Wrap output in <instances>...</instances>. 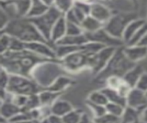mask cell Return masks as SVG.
Segmentation results:
<instances>
[{
  "instance_id": "b9f144b4",
  "label": "cell",
  "mask_w": 147,
  "mask_h": 123,
  "mask_svg": "<svg viewBox=\"0 0 147 123\" xmlns=\"http://www.w3.org/2000/svg\"><path fill=\"white\" fill-rule=\"evenodd\" d=\"M42 121L49 122V123H59V122H63V118L56 115V114L51 113L50 115L47 118H45Z\"/></svg>"
},
{
  "instance_id": "836d02e7",
  "label": "cell",
  "mask_w": 147,
  "mask_h": 123,
  "mask_svg": "<svg viewBox=\"0 0 147 123\" xmlns=\"http://www.w3.org/2000/svg\"><path fill=\"white\" fill-rule=\"evenodd\" d=\"M146 33H147V20H146L145 23L142 25L139 30L137 31V33L134 35H133V37L130 41H129V42L125 45H134V44H137L141 41V39L144 37V34Z\"/></svg>"
},
{
  "instance_id": "ab89813d",
  "label": "cell",
  "mask_w": 147,
  "mask_h": 123,
  "mask_svg": "<svg viewBox=\"0 0 147 123\" xmlns=\"http://www.w3.org/2000/svg\"><path fill=\"white\" fill-rule=\"evenodd\" d=\"M136 88L144 91V92L147 91V72H144L142 73L140 80L138 81V83L136 84Z\"/></svg>"
},
{
  "instance_id": "3957f363",
  "label": "cell",
  "mask_w": 147,
  "mask_h": 123,
  "mask_svg": "<svg viewBox=\"0 0 147 123\" xmlns=\"http://www.w3.org/2000/svg\"><path fill=\"white\" fill-rule=\"evenodd\" d=\"M135 65L136 63L131 61L124 53V45L119 46L116 49V51L113 54L112 57L110 58L108 65L105 67V69L95 76V81L103 83L111 76H117L122 78L126 74V72Z\"/></svg>"
},
{
  "instance_id": "484cf974",
  "label": "cell",
  "mask_w": 147,
  "mask_h": 123,
  "mask_svg": "<svg viewBox=\"0 0 147 123\" xmlns=\"http://www.w3.org/2000/svg\"><path fill=\"white\" fill-rule=\"evenodd\" d=\"M82 28L85 33H93L104 27V23H102L98 20H96L93 16L88 15L82 22Z\"/></svg>"
},
{
  "instance_id": "603a6c76",
  "label": "cell",
  "mask_w": 147,
  "mask_h": 123,
  "mask_svg": "<svg viewBox=\"0 0 147 123\" xmlns=\"http://www.w3.org/2000/svg\"><path fill=\"white\" fill-rule=\"evenodd\" d=\"M50 7L51 6H48L42 0H32L30 10L26 18L30 19V18H36L41 16L49 10Z\"/></svg>"
},
{
  "instance_id": "52a82bcc",
  "label": "cell",
  "mask_w": 147,
  "mask_h": 123,
  "mask_svg": "<svg viewBox=\"0 0 147 123\" xmlns=\"http://www.w3.org/2000/svg\"><path fill=\"white\" fill-rule=\"evenodd\" d=\"M6 89L12 94L25 95L39 94L42 90L32 78L17 74H10V79Z\"/></svg>"
},
{
  "instance_id": "4316f807",
  "label": "cell",
  "mask_w": 147,
  "mask_h": 123,
  "mask_svg": "<svg viewBox=\"0 0 147 123\" xmlns=\"http://www.w3.org/2000/svg\"><path fill=\"white\" fill-rule=\"evenodd\" d=\"M18 18H26L29 13L32 0H12Z\"/></svg>"
},
{
  "instance_id": "277c9868",
  "label": "cell",
  "mask_w": 147,
  "mask_h": 123,
  "mask_svg": "<svg viewBox=\"0 0 147 123\" xmlns=\"http://www.w3.org/2000/svg\"><path fill=\"white\" fill-rule=\"evenodd\" d=\"M64 70L60 59H49L38 63L33 68L31 78L43 90L48 88L58 77L63 75Z\"/></svg>"
},
{
  "instance_id": "d590c367",
  "label": "cell",
  "mask_w": 147,
  "mask_h": 123,
  "mask_svg": "<svg viewBox=\"0 0 147 123\" xmlns=\"http://www.w3.org/2000/svg\"><path fill=\"white\" fill-rule=\"evenodd\" d=\"M84 33H85V31H84V30H83L81 25L67 21L66 34H68V35H78V34H82Z\"/></svg>"
},
{
  "instance_id": "ffe728a7",
  "label": "cell",
  "mask_w": 147,
  "mask_h": 123,
  "mask_svg": "<svg viewBox=\"0 0 147 123\" xmlns=\"http://www.w3.org/2000/svg\"><path fill=\"white\" fill-rule=\"evenodd\" d=\"M87 42H89V41L87 40L85 33L82 34H78V35L66 34L65 36H63L61 40H59L58 42L55 44V45H81Z\"/></svg>"
},
{
  "instance_id": "e575fe53",
  "label": "cell",
  "mask_w": 147,
  "mask_h": 123,
  "mask_svg": "<svg viewBox=\"0 0 147 123\" xmlns=\"http://www.w3.org/2000/svg\"><path fill=\"white\" fill-rule=\"evenodd\" d=\"M26 48V43L23 42V41L12 37L11 36V43H10V47H9L8 51H13V52H17V51H22V50H25Z\"/></svg>"
},
{
  "instance_id": "c3c4849f",
  "label": "cell",
  "mask_w": 147,
  "mask_h": 123,
  "mask_svg": "<svg viewBox=\"0 0 147 123\" xmlns=\"http://www.w3.org/2000/svg\"><path fill=\"white\" fill-rule=\"evenodd\" d=\"M2 1H10V0H2Z\"/></svg>"
},
{
  "instance_id": "1f68e13d",
  "label": "cell",
  "mask_w": 147,
  "mask_h": 123,
  "mask_svg": "<svg viewBox=\"0 0 147 123\" xmlns=\"http://www.w3.org/2000/svg\"><path fill=\"white\" fill-rule=\"evenodd\" d=\"M124 108L125 107L121 106V105L117 104V103H112V102H109L107 105H106V109H107V112L112 114V115H115L117 117L121 118Z\"/></svg>"
},
{
  "instance_id": "f1b7e54d",
  "label": "cell",
  "mask_w": 147,
  "mask_h": 123,
  "mask_svg": "<svg viewBox=\"0 0 147 123\" xmlns=\"http://www.w3.org/2000/svg\"><path fill=\"white\" fill-rule=\"evenodd\" d=\"M86 106L89 108V110L92 113V116L94 118L101 117L104 115L105 113H107V109H106V106H102V105L96 104L87 100L86 101Z\"/></svg>"
},
{
  "instance_id": "f35d334b",
  "label": "cell",
  "mask_w": 147,
  "mask_h": 123,
  "mask_svg": "<svg viewBox=\"0 0 147 123\" xmlns=\"http://www.w3.org/2000/svg\"><path fill=\"white\" fill-rule=\"evenodd\" d=\"M0 79H1L0 80V81H1V89H6L8 84L9 79H10V74L3 68H1V77H0Z\"/></svg>"
},
{
  "instance_id": "8d00e7d4",
  "label": "cell",
  "mask_w": 147,
  "mask_h": 123,
  "mask_svg": "<svg viewBox=\"0 0 147 123\" xmlns=\"http://www.w3.org/2000/svg\"><path fill=\"white\" fill-rule=\"evenodd\" d=\"M11 43V36L7 33H1V37H0V47H1V54L7 52L10 47Z\"/></svg>"
},
{
  "instance_id": "ba28073f",
  "label": "cell",
  "mask_w": 147,
  "mask_h": 123,
  "mask_svg": "<svg viewBox=\"0 0 147 123\" xmlns=\"http://www.w3.org/2000/svg\"><path fill=\"white\" fill-rule=\"evenodd\" d=\"M136 18V14L133 13H118L110 17V19L104 24V29L110 35L122 40L123 33L127 25Z\"/></svg>"
},
{
  "instance_id": "5b68a950",
  "label": "cell",
  "mask_w": 147,
  "mask_h": 123,
  "mask_svg": "<svg viewBox=\"0 0 147 123\" xmlns=\"http://www.w3.org/2000/svg\"><path fill=\"white\" fill-rule=\"evenodd\" d=\"M96 53L86 51L74 52L60 59V63L67 71H79L86 68L93 69Z\"/></svg>"
},
{
  "instance_id": "2e32d148",
  "label": "cell",
  "mask_w": 147,
  "mask_h": 123,
  "mask_svg": "<svg viewBox=\"0 0 147 123\" xmlns=\"http://www.w3.org/2000/svg\"><path fill=\"white\" fill-rule=\"evenodd\" d=\"M66 27H67V21L64 14L54 24L52 34H51V43L55 45L59 40H61L63 36L66 35Z\"/></svg>"
},
{
  "instance_id": "681fc988",
  "label": "cell",
  "mask_w": 147,
  "mask_h": 123,
  "mask_svg": "<svg viewBox=\"0 0 147 123\" xmlns=\"http://www.w3.org/2000/svg\"><path fill=\"white\" fill-rule=\"evenodd\" d=\"M145 93H146V95H147V91H146V92H145Z\"/></svg>"
},
{
  "instance_id": "cb8c5ba5",
  "label": "cell",
  "mask_w": 147,
  "mask_h": 123,
  "mask_svg": "<svg viewBox=\"0 0 147 123\" xmlns=\"http://www.w3.org/2000/svg\"><path fill=\"white\" fill-rule=\"evenodd\" d=\"M74 83H75V81H74L71 78L66 77L63 74V75H61L60 77H58V78L46 89L53 91V92H61L62 93L64 89L68 88L69 86H71Z\"/></svg>"
},
{
  "instance_id": "60d3db41",
  "label": "cell",
  "mask_w": 147,
  "mask_h": 123,
  "mask_svg": "<svg viewBox=\"0 0 147 123\" xmlns=\"http://www.w3.org/2000/svg\"><path fill=\"white\" fill-rule=\"evenodd\" d=\"M0 12H1V27H0V30H3L12 19L6 11H5L4 10H2V8H1V11Z\"/></svg>"
},
{
  "instance_id": "e0dca14e",
  "label": "cell",
  "mask_w": 147,
  "mask_h": 123,
  "mask_svg": "<svg viewBox=\"0 0 147 123\" xmlns=\"http://www.w3.org/2000/svg\"><path fill=\"white\" fill-rule=\"evenodd\" d=\"M144 72L142 67L140 65H135L134 67H132L130 70H128L126 72V74L122 77V79L124 81V83L128 84L131 88L136 87V84L138 83V81L140 80L141 76Z\"/></svg>"
},
{
  "instance_id": "5bb4252c",
  "label": "cell",
  "mask_w": 147,
  "mask_h": 123,
  "mask_svg": "<svg viewBox=\"0 0 147 123\" xmlns=\"http://www.w3.org/2000/svg\"><path fill=\"white\" fill-rule=\"evenodd\" d=\"M90 15L105 24L113 14L110 11L109 8L103 5V4L95 2V3H91Z\"/></svg>"
},
{
  "instance_id": "74e56055",
  "label": "cell",
  "mask_w": 147,
  "mask_h": 123,
  "mask_svg": "<svg viewBox=\"0 0 147 123\" xmlns=\"http://www.w3.org/2000/svg\"><path fill=\"white\" fill-rule=\"evenodd\" d=\"M75 6L77 7L80 10H82L86 16L90 15L91 10V3L86 2V1H80V0H76Z\"/></svg>"
},
{
  "instance_id": "ee69618b",
  "label": "cell",
  "mask_w": 147,
  "mask_h": 123,
  "mask_svg": "<svg viewBox=\"0 0 147 123\" xmlns=\"http://www.w3.org/2000/svg\"><path fill=\"white\" fill-rule=\"evenodd\" d=\"M137 44H140V45H142V46L147 47V33L144 34V36L141 39V41Z\"/></svg>"
},
{
  "instance_id": "83f0119b",
  "label": "cell",
  "mask_w": 147,
  "mask_h": 123,
  "mask_svg": "<svg viewBox=\"0 0 147 123\" xmlns=\"http://www.w3.org/2000/svg\"><path fill=\"white\" fill-rule=\"evenodd\" d=\"M87 100L96 104L102 105V106H106L109 103V100L107 96H106V94L101 90L91 92L88 95V97H87Z\"/></svg>"
},
{
  "instance_id": "d6a6232c",
  "label": "cell",
  "mask_w": 147,
  "mask_h": 123,
  "mask_svg": "<svg viewBox=\"0 0 147 123\" xmlns=\"http://www.w3.org/2000/svg\"><path fill=\"white\" fill-rule=\"evenodd\" d=\"M94 122H99V123H117L121 122V118L112 115L109 112L105 113L101 117L94 118Z\"/></svg>"
},
{
  "instance_id": "30bf717a",
  "label": "cell",
  "mask_w": 147,
  "mask_h": 123,
  "mask_svg": "<svg viewBox=\"0 0 147 123\" xmlns=\"http://www.w3.org/2000/svg\"><path fill=\"white\" fill-rule=\"evenodd\" d=\"M118 47L115 46H105L98 53H96L95 55V63L94 67L92 69V73L93 75L98 74L101 70H103L105 69V67L108 65L109 61L110 60V58L112 57L113 54L116 51V49Z\"/></svg>"
},
{
  "instance_id": "7a4b0ae2",
  "label": "cell",
  "mask_w": 147,
  "mask_h": 123,
  "mask_svg": "<svg viewBox=\"0 0 147 123\" xmlns=\"http://www.w3.org/2000/svg\"><path fill=\"white\" fill-rule=\"evenodd\" d=\"M1 33H7L12 36V37L18 38L25 43H49L44 38V36L40 33V31L37 29V27L28 18H16V19H12L8 22V24L3 30H1Z\"/></svg>"
},
{
  "instance_id": "f546056e",
  "label": "cell",
  "mask_w": 147,
  "mask_h": 123,
  "mask_svg": "<svg viewBox=\"0 0 147 123\" xmlns=\"http://www.w3.org/2000/svg\"><path fill=\"white\" fill-rule=\"evenodd\" d=\"M76 0H54L53 6L56 7L58 10L63 14H65L75 5Z\"/></svg>"
},
{
  "instance_id": "4dcf8cb0",
  "label": "cell",
  "mask_w": 147,
  "mask_h": 123,
  "mask_svg": "<svg viewBox=\"0 0 147 123\" xmlns=\"http://www.w3.org/2000/svg\"><path fill=\"white\" fill-rule=\"evenodd\" d=\"M82 112L77 109H73L63 117V122L64 123H78L80 122Z\"/></svg>"
},
{
  "instance_id": "bcb514c9",
  "label": "cell",
  "mask_w": 147,
  "mask_h": 123,
  "mask_svg": "<svg viewBox=\"0 0 147 123\" xmlns=\"http://www.w3.org/2000/svg\"><path fill=\"white\" fill-rule=\"evenodd\" d=\"M43 2H45L48 6H53L54 3V0H42Z\"/></svg>"
},
{
  "instance_id": "8992f818",
  "label": "cell",
  "mask_w": 147,
  "mask_h": 123,
  "mask_svg": "<svg viewBox=\"0 0 147 123\" xmlns=\"http://www.w3.org/2000/svg\"><path fill=\"white\" fill-rule=\"evenodd\" d=\"M63 15V13H62L56 7L53 5L41 16L36 17V18H30V19L28 18V19L37 27V29L40 31V33L44 36V38L47 40L50 44H52L51 43V34H52L53 28L54 24L56 23V21Z\"/></svg>"
},
{
  "instance_id": "6da1fadb",
  "label": "cell",
  "mask_w": 147,
  "mask_h": 123,
  "mask_svg": "<svg viewBox=\"0 0 147 123\" xmlns=\"http://www.w3.org/2000/svg\"><path fill=\"white\" fill-rule=\"evenodd\" d=\"M49 60V58L39 56L30 50L22 51H7L1 54V68L9 74L22 75L31 78V71L40 62Z\"/></svg>"
},
{
  "instance_id": "ac0fdd59",
  "label": "cell",
  "mask_w": 147,
  "mask_h": 123,
  "mask_svg": "<svg viewBox=\"0 0 147 123\" xmlns=\"http://www.w3.org/2000/svg\"><path fill=\"white\" fill-rule=\"evenodd\" d=\"M145 22H146L145 20L136 18V19L132 20L130 23L127 25L125 31H124V33H123V36H122V40H123V42L125 43V44L133 37V35L137 33V31L139 30Z\"/></svg>"
},
{
  "instance_id": "d4e9b609",
  "label": "cell",
  "mask_w": 147,
  "mask_h": 123,
  "mask_svg": "<svg viewBox=\"0 0 147 123\" xmlns=\"http://www.w3.org/2000/svg\"><path fill=\"white\" fill-rule=\"evenodd\" d=\"M61 94V92H53V91H51L48 89L41 90L39 93V97L40 100L41 106L51 107L58 98H60V94Z\"/></svg>"
},
{
  "instance_id": "4fadbf2b",
  "label": "cell",
  "mask_w": 147,
  "mask_h": 123,
  "mask_svg": "<svg viewBox=\"0 0 147 123\" xmlns=\"http://www.w3.org/2000/svg\"><path fill=\"white\" fill-rule=\"evenodd\" d=\"M124 53L131 61L137 63L147 56V47L140 44L134 45H125L124 46Z\"/></svg>"
},
{
  "instance_id": "8fae6325",
  "label": "cell",
  "mask_w": 147,
  "mask_h": 123,
  "mask_svg": "<svg viewBox=\"0 0 147 123\" xmlns=\"http://www.w3.org/2000/svg\"><path fill=\"white\" fill-rule=\"evenodd\" d=\"M127 106L134 107L142 113V111L147 107V95L146 93L138 89L136 87L131 88L128 93L127 96Z\"/></svg>"
},
{
  "instance_id": "7c38bea8",
  "label": "cell",
  "mask_w": 147,
  "mask_h": 123,
  "mask_svg": "<svg viewBox=\"0 0 147 123\" xmlns=\"http://www.w3.org/2000/svg\"><path fill=\"white\" fill-rule=\"evenodd\" d=\"M26 48L39 56L49 59H58L55 52L54 45L50 43L43 42H30L26 43Z\"/></svg>"
},
{
  "instance_id": "9c48e42d",
  "label": "cell",
  "mask_w": 147,
  "mask_h": 123,
  "mask_svg": "<svg viewBox=\"0 0 147 123\" xmlns=\"http://www.w3.org/2000/svg\"><path fill=\"white\" fill-rule=\"evenodd\" d=\"M85 34L89 42H96V43L104 44L105 46L119 47V46H123V45L125 44V43L123 42V40L110 35L108 31L104 29V27L96 31H93V33H85Z\"/></svg>"
},
{
  "instance_id": "7bdbcfd3",
  "label": "cell",
  "mask_w": 147,
  "mask_h": 123,
  "mask_svg": "<svg viewBox=\"0 0 147 123\" xmlns=\"http://www.w3.org/2000/svg\"><path fill=\"white\" fill-rule=\"evenodd\" d=\"M90 118H91V117H89V115H88L87 113H86V112H82L80 122H81V123H88V122L94 121V120H91Z\"/></svg>"
},
{
  "instance_id": "f6af8a7d",
  "label": "cell",
  "mask_w": 147,
  "mask_h": 123,
  "mask_svg": "<svg viewBox=\"0 0 147 123\" xmlns=\"http://www.w3.org/2000/svg\"><path fill=\"white\" fill-rule=\"evenodd\" d=\"M142 121L147 122V107L142 113Z\"/></svg>"
},
{
  "instance_id": "7dc6e473",
  "label": "cell",
  "mask_w": 147,
  "mask_h": 123,
  "mask_svg": "<svg viewBox=\"0 0 147 123\" xmlns=\"http://www.w3.org/2000/svg\"><path fill=\"white\" fill-rule=\"evenodd\" d=\"M80 1H86V2H88V0H80Z\"/></svg>"
},
{
  "instance_id": "44dd1931",
  "label": "cell",
  "mask_w": 147,
  "mask_h": 123,
  "mask_svg": "<svg viewBox=\"0 0 147 123\" xmlns=\"http://www.w3.org/2000/svg\"><path fill=\"white\" fill-rule=\"evenodd\" d=\"M73 106L66 100H63L58 98L52 106H51V110L52 113L56 114V115L60 117H63L64 115H66L68 112H70L73 110Z\"/></svg>"
},
{
  "instance_id": "7402d4cb",
  "label": "cell",
  "mask_w": 147,
  "mask_h": 123,
  "mask_svg": "<svg viewBox=\"0 0 147 123\" xmlns=\"http://www.w3.org/2000/svg\"><path fill=\"white\" fill-rule=\"evenodd\" d=\"M142 121V112L138 109L126 106L121 116V122L137 123Z\"/></svg>"
},
{
  "instance_id": "9a60e30c",
  "label": "cell",
  "mask_w": 147,
  "mask_h": 123,
  "mask_svg": "<svg viewBox=\"0 0 147 123\" xmlns=\"http://www.w3.org/2000/svg\"><path fill=\"white\" fill-rule=\"evenodd\" d=\"M22 111V108L14 103L13 101H4L1 102V108H0V115H1V121L8 122L9 120L17 114Z\"/></svg>"
},
{
  "instance_id": "d6986e66",
  "label": "cell",
  "mask_w": 147,
  "mask_h": 123,
  "mask_svg": "<svg viewBox=\"0 0 147 123\" xmlns=\"http://www.w3.org/2000/svg\"><path fill=\"white\" fill-rule=\"evenodd\" d=\"M101 91L106 94L109 102L117 103V104L121 105L123 107L127 106L126 96H124L123 94H121L118 90L109 87V86H106V87H104L103 89H101Z\"/></svg>"
}]
</instances>
